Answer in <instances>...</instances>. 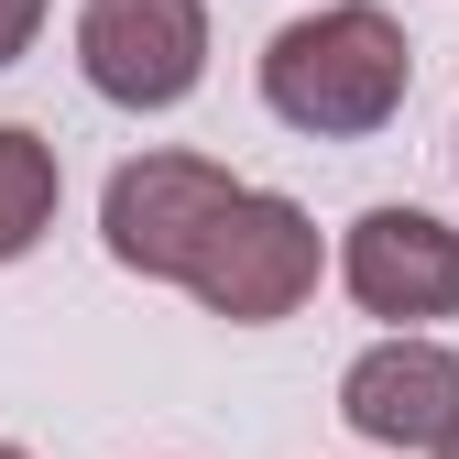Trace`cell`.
I'll use <instances>...</instances> for the list:
<instances>
[{
	"instance_id": "277c9868",
	"label": "cell",
	"mask_w": 459,
	"mask_h": 459,
	"mask_svg": "<svg viewBox=\"0 0 459 459\" xmlns=\"http://www.w3.org/2000/svg\"><path fill=\"white\" fill-rule=\"evenodd\" d=\"M230 197H241V176L208 164V153H132L121 176H109V197H99L109 263H121V273H153V284H186L208 219H219Z\"/></svg>"
},
{
	"instance_id": "8992f818",
	"label": "cell",
	"mask_w": 459,
	"mask_h": 459,
	"mask_svg": "<svg viewBox=\"0 0 459 459\" xmlns=\"http://www.w3.org/2000/svg\"><path fill=\"white\" fill-rule=\"evenodd\" d=\"M339 427L372 448H437L459 427V351L427 328H394L339 372Z\"/></svg>"
},
{
	"instance_id": "5b68a950",
	"label": "cell",
	"mask_w": 459,
	"mask_h": 459,
	"mask_svg": "<svg viewBox=\"0 0 459 459\" xmlns=\"http://www.w3.org/2000/svg\"><path fill=\"white\" fill-rule=\"evenodd\" d=\"M339 284L361 317H394V328L459 317V230L427 208H361L339 241Z\"/></svg>"
},
{
	"instance_id": "3957f363",
	"label": "cell",
	"mask_w": 459,
	"mask_h": 459,
	"mask_svg": "<svg viewBox=\"0 0 459 459\" xmlns=\"http://www.w3.org/2000/svg\"><path fill=\"white\" fill-rule=\"evenodd\" d=\"M77 66L109 109H176L208 77V0H77Z\"/></svg>"
},
{
	"instance_id": "7a4b0ae2",
	"label": "cell",
	"mask_w": 459,
	"mask_h": 459,
	"mask_svg": "<svg viewBox=\"0 0 459 459\" xmlns=\"http://www.w3.org/2000/svg\"><path fill=\"white\" fill-rule=\"evenodd\" d=\"M186 296L230 328H273V317H296L317 296V219L296 197H273V186H241L219 219H208V241L186 263Z\"/></svg>"
},
{
	"instance_id": "ba28073f",
	"label": "cell",
	"mask_w": 459,
	"mask_h": 459,
	"mask_svg": "<svg viewBox=\"0 0 459 459\" xmlns=\"http://www.w3.org/2000/svg\"><path fill=\"white\" fill-rule=\"evenodd\" d=\"M33 22H44V0H0V66L33 44Z\"/></svg>"
},
{
	"instance_id": "30bf717a",
	"label": "cell",
	"mask_w": 459,
	"mask_h": 459,
	"mask_svg": "<svg viewBox=\"0 0 459 459\" xmlns=\"http://www.w3.org/2000/svg\"><path fill=\"white\" fill-rule=\"evenodd\" d=\"M0 459H33V448H0Z\"/></svg>"
},
{
	"instance_id": "9c48e42d",
	"label": "cell",
	"mask_w": 459,
	"mask_h": 459,
	"mask_svg": "<svg viewBox=\"0 0 459 459\" xmlns=\"http://www.w3.org/2000/svg\"><path fill=\"white\" fill-rule=\"evenodd\" d=\"M437 459H459V427H448V437H437Z\"/></svg>"
},
{
	"instance_id": "6da1fadb",
	"label": "cell",
	"mask_w": 459,
	"mask_h": 459,
	"mask_svg": "<svg viewBox=\"0 0 459 459\" xmlns=\"http://www.w3.org/2000/svg\"><path fill=\"white\" fill-rule=\"evenodd\" d=\"M416 88V44L394 33V12L372 0H328V12L284 22L263 44V109L284 132H317V143H361L383 132Z\"/></svg>"
},
{
	"instance_id": "52a82bcc",
	"label": "cell",
	"mask_w": 459,
	"mask_h": 459,
	"mask_svg": "<svg viewBox=\"0 0 459 459\" xmlns=\"http://www.w3.org/2000/svg\"><path fill=\"white\" fill-rule=\"evenodd\" d=\"M55 197H66V176H55V143L0 121V263H22L44 230H55Z\"/></svg>"
}]
</instances>
